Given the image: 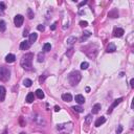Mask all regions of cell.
I'll return each instance as SVG.
<instances>
[{
  "label": "cell",
  "instance_id": "4",
  "mask_svg": "<svg viewBox=\"0 0 134 134\" xmlns=\"http://www.w3.org/2000/svg\"><path fill=\"white\" fill-rule=\"evenodd\" d=\"M11 78V72L6 67H0V81L7 82Z\"/></svg>",
  "mask_w": 134,
  "mask_h": 134
},
{
  "label": "cell",
  "instance_id": "3",
  "mask_svg": "<svg viewBox=\"0 0 134 134\" xmlns=\"http://www.w3.org/2000/svg\"><path fill=\"white\" fill-rule=\"evenodd\" d=\"M57 130L62 133H69L72 130V123H65V124H58Z\"/></svg>",
  "mask_w": 134,
  "mask_h": 134
},
{
  "label": "cell",
  "instance_id": "1",
  "mask_svg": "<svg viewBox=\"0 0 134 134\" xmlns=\"http://www.w3.org/2000/svg\"><path fill=\"white\" fill-rule=\"evenodd\" d=\"M33 59H34V53L29 52V53H25V55L22 57V59L20 61L21 66L23 67L26 70H32L33 68Z\"/></svg>",
  "mask_w": 134,
  "mask_h": 134
},
{
  "label": "cell",
  "instance_id": "28",
  "mask_svg": "<svg viewBox=\"0 0 134 134\" xmlns=\"http://www.w3.org/2000/svg\"><path fill=\"white\" fill-rule=\"evenodd\" d=\"M88 66H89V64L87 63V62H83V63L81 64V69H83V70L87 69V68H88Z\"/></svg>",
  "mask_w": 134,
  "mask_h": 134
},
{
  "label": "cell",
  "instance_id": "34",
  "mask_svg": "<svg viewBox=\"0 0 134 134\" xmlns=\"http://www.w3.org/2000/svg\"><path fill=\"white\" fill-rule=\"evenodd\" d=\"M19 122H20V125H21V127H24L25 126V122L23 120V117H20V119H19Z\"/></svg>",
  "mask_w": 134,
  "mask_h": 134
},
{
  "label": "cell",
  "instance_id": "33",
  "mask_svg": "<svg viewBox=\"0 0 134 134\" xmlns=\"http://www.w3.org/2000/svg\"><path fill=\"white\" fill-rule=\"evenodd\" d=\"M80 25H81L82 27H86L88 25V22L87 21H80Z\"/></svg>",
  "mask_w": 134,
  "mask_h": 134
},
{
  "label": "cell",
  "instance_id": "17",
  "mask_svg": "<svg viewBox=\"0 0 134 134\" xmlns=\"http://www.w3.org/2000/svg\"><path fill=\"white\" fill-rule=\"evenodd\" d=\"M37 38H38V35L36 34V33L30 34V35H29V40H28V42H29L30 44L34 43V42H36V40H37Z\"/></svg>",
  "mask_w": 134,
  "mask_h": 134
},
{
  "label": "cell",
  "instance_id": "40",
  "mask_svg": "<svg viewBox=\"0 0 134 134\" xmlns=\"http://www.w3.org/2000/svg\"><path fill=\"white\" fill-rule=\"evenodd\" d=\"M60 110H61V108L59 106H55V111H56V112H59Z\"/></svg>",
  "mask_w": 134,
  "mask_h": 134
},
{
  "label": "cell",
  "instance_id": "2",
  "mask_svg": "<svg viewBox=\"0 0 134 134\" xmlns=\"http://www.w3.org/2000/svg\"><path fill=\"white\" fill-rule=\"evenodd\" d=\"M82 79V75L80 73V71H72L71 73H69L68 75V81L70 83V85H72V86H75V85H78L79 82L81 81Z\"/></svg>",
  "mask_w": 134,
  "mask_h": 134
},
{
  "label": "cell",
  "instance_id": "11",
  "mask_svg": "<svg viewBox=\"0 0 134 134\" xmlns=\"http://www.w3.org/2000/svg\"><path fill=\"white\" fill-rule=\"evenodd\" d=\"M5 94H6V90L3 86H0V102H3L5 99Z\"/></svg>",
  "mask_w": 134,
  "mask_h": 134
},
{
  "label": "cell",
  "instance_id": "39",
  "mask_svg": "<svg viewBox=\"0 0 134 134\" xmlns=\"http://www.w3.org/2000/svg\"><path fill=\"white\" fill-rule=\"evenodd\" d=\"M22 35H23L24 38L27 37V36H28V29H24V32H23V34H22Z\"/></svg>",
  "mask_w": 134,
  "mask_h": 134
},
{
  "label": "cell",
  "instance_id": "24",
  "mask_svg": "<svg viewBox=\"0 0 134 134\" xmlns=\"http://www.w3.org/2000/svg\"><path fill=\"white\" fill-rule=\"evenodd\" d=\"M75 41H77V38L75 37H69L67 39V44H68V45H72Z\"/></svg>",
  "mask_w": 134,
  "mask_h": 134
},
{
  "label": "cell",
  "instance_id": "27",
  "mask_svg": "<svg viewBox=\"0 0 134 134\" xmlns=\"http://www.w3.org/2000/svg\"><path fill=\"white\" fill-rule=\"evenodd\" d=\"M27 17L29 18V19H33L34 18V12L32 8H27Z\"/></svg>",
  "mask_w": 134,
  "mask_h": 134
},
{
  "label": "cell",
  "instance_id": "44",
  "mask_svg": "<svg viewBox=\"0 0 134 134\" xmlns=\"http://www.w3.org/2000/svg\"><path fill=\"white\" fill-rule=\"evenodd\" d=\"M2 134H7V132H6V131H4V132H3Z\"/></svg>",
  "mask_w": 134,
  "mask_h": 134
},
{
  "label": "cell",
  "instance_id": "22",
  "mask_svg": "<svg viewBox=\"0 0 134 134\" xmlns=\"http://www.w3.org/2000/svg\"><path fill=\"white\" fill-rule=\"evenodd\" d=\"M32 84H33V81L32 80H29V79H25L23 81V85L25 87H30L32 86Z\"/></svg>",
  "mask_w": 134,
  "mask_h": 134
},
{
  "label": "cell",
  "instance_id": "7",
  "mask_svg": "<svg viewBox=\"0 0 134 134\" xmlns=\"http://www.w3.org/2000/svg\"><path fill=\"white\" fill-rule=\"evenodd\" d=\"M123 102V97H119V99H117V100H115L113 103H112V104H111V106H110V108H109V110L108 111H107V113H111V112H112V110L115 108V107H116L118 104H119V103H122Z\"/></svg>",
  "mask_w": 134,
  "mask_h": 134
},
{
  "label": "cell",
  "instance_id": "12",
  "mask_svg": "<svg viewBox=\"0 0 134 134\" xmlns=\"http://www.w3.org/2000/svg\"><path fill=\"white\" fill-rule=\"evenodd\" d=\"M75 102L78 103V104H80V105H82V104H84L85 103V97L82 95V94H78V95H75Z\"/></svg>",
  "mask_w": 134,
  "mask_h": 134
},
{
  "label": "cell",
  "instance_id": "10",
  "mask_svg": "<svg viewBox=\"0 0 134 134\" xmlns=\"http://www.w3.org/2000/svg\"><path fill=\"white\" fill-rule=\"evenodd\" d=\"M15 60H16V56L13 55V53H8V55L5 57L6 63H13V62H15Z\"/></svg>",
  "mask_w": 134,
  "mask_h": 134
},
{
  "label": "cell",
  "instance_id": "41",
  "mask_svg": "<svg viewBox=\"0 0 134 134\" xmlns=\"http://www.w3.org/2000/svg\"><path fill=\"white\" fill-rule=\"evenodd\" d=\"M87 3V1H83V2H81V3H79V7H81V6H83L84 4H86Z\"/></svg>",
  "mask_w": 134,
  "mask_h": 134
},
{
  "label": "cell",
  "instance_id": "16",
  "mask_svg": "<svg viewBox=\"0 0 134 134\" xmlns=\"http://www.w3.org/2000/svg\"><path fill=\"white\" fill-rule=\"evenodd\" d=\"M101 110V104H95L94 106L92 107V113L93 114H97Z\"/></svg>",
  "mask_w": 134,
  "mask_h": 134
},
{
  "label": "cell",
  "instance_id": "32",
  "mask_svg": "<svg viewBox=\"0 0 134 134\" xmlns=\"http://www.w3.org/2000/svg\"><path fill=\"white\" fill-rule=\"evenodd\" d=\"M72 53H73V48H70V49H68V51L66 52V56L70 58V57H71V55H72Z\"/></svg>",
  "mask_w": 134,
  "mask_h": 134
},
{
  "label": "cell",
  "instance_id": "14",
  "mask_svg": "<svg viewBox=\"0 0 134 134\" xmlns=\"http://www.w3.org/2000/svg\"><path fill=\"white\" fill-rule=\"evenodd\" d=\"M115 50H116V46H115L113 43H110L109 45L107 46V49H106L107 52H114Z\"/></svg>",
  "mask_w": 134,
  "mask_h": 134
},
{
  "label": "cell",
  "instance_id": "6",
  "mask_svg": "<svg viewBox=\"0 0 134 134\" xmlns=\"http://www.w3.org/2000/svg\"><path fill=\"white\" fill-rule=\"evenodd\" d=\"M23 21H24V17L22 15H16L14 18V23L17 27H20V26L23 24Z\"/></svg>",
  "mask_w": 134,
  "mask_h": 134
},
{
  "label": "cell",
  "instance_id": "42",
  "mask_svg": "<svg viewBox=\"0 0 134 134\" xmlns=\"http://www.w3.org/2000/svg\"><path fill=\"white\" fill-rule=\"evenodd\" d=\"M130 85H131V87H132V88L134 87V79H131V81H130Z\"/></svg>",
  "mask_w": 134,
  "mask_h": 134
},
{
  "label": "cell",
  "instance_id": "29",
  "mask_svg": "<svg viewBox=\"0 0 134 134\" xmlns=\"http://www.w3.org/2000/svg\"><path fill=\"white\" fill-rule=\"evenodd\" d=\"M44 61V55L42 52H40L38 55V62H43Z\"/></svg>",
  "mask_w": 134,
  "mask_h": 134
},
{
  "label": "cell",
  "instance_id": "18",
  "mask_svg": "<svg viewBox=\"0 0 134 134\" xmlns=\"http://www.w3.org/2000/svg\"><path fill=\"white\" fill-rule=\"evenodd\" d=\"M34 100H35L34 93H33V92H29L28 94H27V96H26V102L30 104V103H33V102H34Z\"/></svg>",
  "mask_w": 134,
  "mask_h": 134
},
{
  "label": "cell",
  "instance_id": "36",
  "mask_svg": "<svg viewBox=\"0 0 134 134\" xmlns=\"http://www.w3.org/2000/svg\"><path fill=\"white\" fill-rule=\"evenodd\" d=\"M122 131H123V126H118V128L116 129V134L122 133Z\"/></svg>",
  "mask_w": 134,
  "mask_h": 134
},
{
  "label": "cell",
  "instance_id": "31",
  "mask_svg": "<svg viewBox=\"0 0 134 134\" xmlns=\"http://www.w3.org/2000/svg\"><path fill=\"white\" fill-rule=\"evenodd\" d=\"M48 77L47 74H43V75H41V77H40V79H39V82L40 83H43L44 81H45V79Z\"/></svg>",
  "mask_w": 134,
  "mask_h": 134
},
{
  "label": "cell",
  "instance_id": "15",
  "mask_svg": "<svg viewBox=\"0 0 134 134\" xmlns=\"http://www.w3.org/2000/svg\"><path fill=\"white\" fill-rule=\"evenodd\" d=\"M105 122H106V117L101 116V117L95 122V127H100V126H102V125L104 124Z\"/></svg>",
  "mask_w": 134,
  "mask_h": 134
},
{
  "label": "cell",
  "instance_id": "19",
  "mask_svg": "<svg viewBox=\"0 0 134 134\" xmlns=\"http://www.w3.org/2000/svg\"><path fill=\"white\" fill-rule=\"evenodd\" d=\"M36 95H37L38 99H40V100L44 99V92L41 90V89H37V91H36Z\"/></svg>",
  "mask_w": 134,
  "mask_h": 134
},
{
  "label": "cell",
  "instance_id": "5",
  "mask_svg": "<svg viewBox=\"0 0 134 134\" xmlns=\"http://www.w3.org/2000/svg\"><path fill=\"white\" fill-rule=\"evenodd\" d=\"M32 119H33V122H35L37 125H39V126H45V124H46L43 116H41V115H39V114H34Z\"/></svg>",
  "mask_w": 134,
  "mask_h": 134
},
{
  "label": "cell",
  "instance_id": "43",
  "mask_svg": "<svg viewBox=\"0 0 134 134\" xmlns=\"http://www.w3.org/2000/svg\"><path fill=\"white\" fill-rule=\"evenodd\" d=\"M86 91L89 92V91H90V88H89V87H86Z\"/></svg>",
  "mask_w": 134,
  "mask_h": 134
},
{
  "label": "cell",
  "instance_id": "37",
  "mask_svg": "<svg viewBox=\"0 0 134 134\" xmlns=\"http://www.w3.org/2000/svg\"><path fill=\"white\" fill-rule=\"evenodd\" d=\"M3 10H5V4L3 2H0V11H3Z\"/></svg>",
  "mask_w": 134,
  "mask_h": 134
},
{
  "label": "cell",
  "instance_id": "45",
  "mask_svg": "<svg viewBox=\"0 0 134 134\" xmlns=\"http://www.w3.org/2000/svg\"><path fill=\"white\" fill-rule=\"evenodd\" d=\"M20 134H25V133H24V132H21V133H20Z\"/></svg>",
  "mask_w": 134,
  "mask_h": 134
},
{
  "label": "cell",
  "instance_id": "21",
  "mask_svg": "<svg viewBox=\"0 0 134 134\" xmlns=\"http://www.w3.org/2000/svg\"><path fill=\"white\" fill-rule=\"evenodd\" d=\"M6 29V25H5V22H4L3 20L0 21V32L1 33H4Z\"/></svg>",
  "mask_w": 134,
  "mask_h": 134
},
{
  "label": "cell",
  "instance_id": "25",
  "mask_svg": "<svg viewBox=\"0 0 134 134\" xmlns=\"http://www.w3.org/2000/svg\"><path fill=\"white\" fill-rule=\"evenodd\" d=\"M72 109L75 111V112H79V113H82L83 111H84V109L82 108L81 106H73V107H72Z\"/></svg>",
  "mask_w": 134,
  "mask_h": 134
},
{
  "label": "cell",
  "instance_id": "20",
  "mask_svg": "<svg viewBox=\"0 0 134 134\" xmlns=\"http://www.w3.org/2000/svg\"><path fill=\"white\" fill-rule=\"evenodd\" d=\"M108 15L111 18H117L118 17V12H117V10H112L111 12H109Z\"/></svg>",
  "mask_w": 134,
  "mask_h": 134
},
{
  "label": "cell",
  "instance_id": "13",
  "mask_svg": "<svg viewBox=\"0 0 134 134\" xmlns=\"http://www.w3.org/2000/svg\"><path fill=\"white\" fill-rule=\"evenodd\" d=\"M62 100L64 102H71L72 101V95L70 93H64V94H62Z\"/></svg>",
  "mask_w": 134,
  "mask_h": 134
},
{
  "label": "cell",
  "instance_id": "35",
  "mask_svg": "<svg viewBox=\"0 0 134 134\" xmlns=\"http://www.w3.org/2000/svg\"><path fill=\"white\" fill-rule=\"evenodd\" d=\"M38 30H40V32H44V29H45V27H44V26L43 25H41V24H40V25H38Z\"/></svg>",
  "mask_w": 134,
  "mask_h": 134
},
{
  "label": "cell",
  "instance_id": "9",
  "mask_svg": "<svg viewBox=\"0 0 134 134\" xmlns=\"http://www.w3.org/2000/svg\"><path fill=\"white\" fill-rule=\"evenodd\" d=\"M29 46H30V43L25 40V41L21 42V44H20V49H21V50H27L28 48H29Z\"/></svg>",
  "mask_w": 134,
  "mask_h": 134
},
{
  "label": "cell",
  "instance_id": "23",
  "mask_svg": "<svg viewBox=\"0 0 134 134\" xmlns=\"http://www.w3.org/2000/svg\"><path fill=\"white\" fill-rule=\"evenodd\" d=\"M90 36H91V33H90V32H84L83 37L81 38V42H84L85 40H86L88 37H90Z\"/></svg>",
  "mask_w": 134,
  "mask_h": 134
},
{
  "label": "cell",
  "instance_id": "30",
  "mask_svg": "<svg viewBox=\"0 0 134 134\" xmlns=\"http://www.w3.org/2000/svg\"><path fill=\"white\" fill-rule=\"evenodd\" d=\"M91 120H92V116H91L90 114L87 115L86 118H85V122H86V124H90V123H91Z\"/></svg>",
  "mask_w": 134,
  "mask_h": 134
},
{
  "label": "cell",
  "instance_id": "38",
  "mask_svg": "<svg viewBox=\"0 0 134 134\" xmlns=\"http://www.w3.org/2000/svg\"><path fill=\"white\" fill-rule=\"evenodd\" d=\"M56 27H57V22H55V23H52V24H51L50 29H51V30H55V29H56Z\"/></svg>",
  "mask_w": 134,
  "mask_h": 134
},
{
  "label": "cell",
  "instance_id": "8",
  "mask_svg": "<svg viewBox=\"0 0 134 134\" xmlns=\"http://www.w3.org/2000/svg\"><path fill=\"white\" fill-rule=\"evenodd\" d=\"M124 34H125V32H124V29H123V28H115V29H114V32H113L114 37H117V38L123 37V35H124Z\"/></svg>",
  "mask_w": 134,
  "mask_h": 134
},
{
  "label": "cell",
  "instance_id": "26",
  "mask_svg": "<svg viewBox=\"0 0 134 134\" xmlns=\"http://www.w3.org/2000/svg\"><path fill=\"white\" fill-rule=\"evenodd\" d=\"M50 48H51L50 44H49V43H45V44H44V46H43V50H44V51H49Z\"/></svg>",
  "mask_w": 134,
  "mask_h": 134
}]
</instances>
